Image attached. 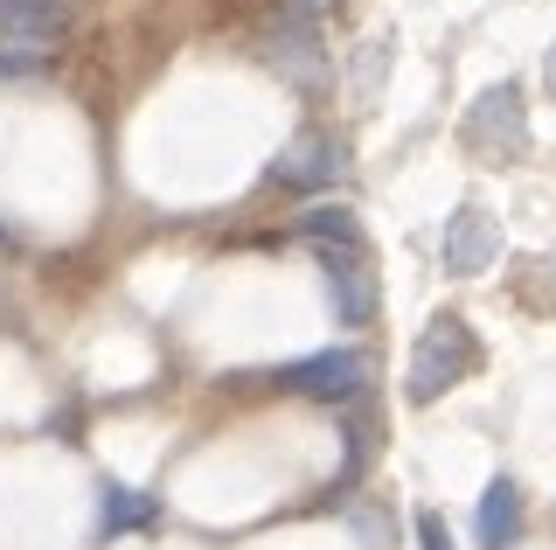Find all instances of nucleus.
Masks as SVG:
<instances>
[{
	"label": "nucleus",
	"mask_w": 556,
	"mask_h": 550,
	"mask_svg": "<svg viewBox=\"0 0 556 550\" xmlns=\"http://www.w3.org/2000/svg\"><path fill=\"white\" fill-rule=\"evenodd\" d=\"M480 363V341L473 328H466L459 314H439L425 335H417V349H410V370H404V398L410 404H439L452 384H466Z\"/></svg>",
	"instance_id": "nucleus-1"
},
{
	"label": "nucleus",
	"mask_w": 556,
	"mask_h": 550,
	"mask_svg": "<svg viewBox=\"0 0 556 550\" xmlns=\"http://www.w3.org/2000/svg\"><path fill=\"white\" fill-rule=\"evenodd\" d=\"M466 153L486 167H508L529 153V112H521V91L515 84H494L480 91V105L466 112Z\"/></svg>",
	"instance_id": "nucleus-2"
},
{
	"label": "nucleus",
	"mask_w": 556,
	"mask_h": 550,
	"mask_svg": "<svg viewBox=\"0 0 556 550\" xmlns=\"http://www.w3.org/2000/svg\"><path fill=\"white\" fill-rule=\"evenodd\" d=\"M369 376H376V363L362 349H320V355L286 363L271 384L300 390V398H313V404H348V398H362V390H369Z\"/></svg>",
	"instance_id": "nucleus-3"
},
{
	"label": "nucleus",
	"mask_w": 556,
	"mask_h": 550,
	"mask_svg": "<svg viewBox=\"0 0 556 550\" xmlns=\"http://www.w3.org/2000/svg\"><path fill=\"white\" fill-rule=\"evenodd\" d=\"M265 63L286 84H300V91H313V84L327 77V57H320V28H313V14H278V22L265 28Z\"/></svg>",
	"instance_id": "nucleus-4"
},
{
	"label": "nucleus",
	"mask_w": 556,
	"mask_h": 550,
	"mask_svg": "<svg viewBox=\"0 0 556 550\" xmlns=\"http://www.w3.org/2000/svg\"><path fill=\"white\" fill-rule=\"evenodd\" d=\"M320 265H327V293H334V321H341V328H369V321H376L369 251H362V245H327Z\"/></svg>",
	"instance_id": "nucleus-5"
},
{
	"label": "nucleus",
	"mask_w": 556,
	"mask_h": 550,
	"mask_svg": "<svg viewBox=\"0 0 556 550\" xmlns=\"http://www.w3.org/2000/svg\"><path fill=\"white\" fill-rule=\"evenodd\" d=\"M439 258H445V272H452V279H480V272L501 258V223L486 216V210H473V202H466L459 216H445Z\"/></svg>",
	"instance_id": "nucleus-6"
},
{
	"label": "nucleus",
	"mask_w": 556,
	"mask_h": 550,
	"mask_svg": "<svg viewBox=\"0 0 556 550\" xmlns=\"http://www.w3.org/2000/svg\"><path fill=\"white\" fill-rule=\"evenodd\" d=\"M70 14H77V0H0V42L22 57H42L70 28Z\"/></svg>",
	"instance_id": "nucleus-7"
},
{
	"label": "nucleus",
	"mask_w": 556,
	"mask_h": 550,
	"mask_svg": "<svg viewBox=\"0 0 556 550\" xmlns=\"http://www.w3.org/2000/svg\"><path fill=\"white\" fill-rule=\"evenodd\" d=\"M341 175H348V153L334 133H300L271 167V182H286V188H334Z\"/></svg>",
	"instance_id": "nucleus-8"
},
{
	"label": "nucleus",
	"mask_w": 556,
	"mask_h": 550,
	"mask_svg": "<svg viewBox=\"0 0 556 550\" xmlns=\"http://www.w3.org/2000/svg\"><path fill=\"white\" fill-rule=\"evenodd\" d=\"M473 529H480V550H515V537H521V488L515 480H486Z\"/></svg>",
	"instance_id": "nucleus-9"
},
{
	"label": "nucleus",
	"mask_w": 556,
	"mask_h": 550,
	"mask_svg": "<svg viewBox=\"0 0 556 550\" xmlns=\"http://www.w3.org/2000/svg\"><path fill=\"white\" fill-rule=\"evenodd\" d=\"M153 515H161V502H153V495H139V488H112V480H104V495H98V529H104V537L147 529Z\"/></svg>",
	"instance_id": "nucleus-10"
},
{
	"label": "nucleus",
	"mask_w": 556,
	"mask_h": 550,
	"mask_svg": "<svg viewBox=\"0 0 556 550\" xmlns=\"http://www.w3.org/2000/svg\"><path fill=\"white\" fill-rule=\"evenodd\" d=\"M300 230H306V237H320V251H327V245H362L355 210H341V202H334V210H327V202H313V210L300 216Z\"/></svg>",
	"instance_id": "nucleus-11"
},
{
	"label": "nucleus",
	"mask_w": 556,
	"mask_h": 550,
	"mask_svg": "<svg viewBox=\"0 0 556 550\" xmlns=\"http://www.w3.org/2000/svg\"><path fill=\"white\" fill-rule=\"evenodd\" d=\"M417 550H459V543H452V529H445V515H439V509H417Z\"/></svg>",
	"instance_id": "nucleus-12"
},
{
	"label": "nucleus",
	"mask_w": 556,
	"mask_h": 550,
	"mask_svg": "<svg viewBox=\"0 0 556 550\" xmlns=\"http://www.w3.org/2000/svg\"><path fill=\"white\" fill-rule=\"evenodd\" d=\"M292 8H300V14H320V8H334V0H292Z\"/></svg>",
	"instance_id": "nucleus-13"
},
{
	"label": "nucleus",
	"mask_w": 556,
	"mask_h": 550,
	"mask_svg": "<svg viewBox=\"0 0 556 550\" xmlns=\"http://www.w3.org/2000/svg\"><path fill=\"white\" fill-rule=\"evenodd\" d=\"M543 77H549V91H556V42H549V57H543Z\"/></svg>",
	"instance_id": "nucleus-14"
}]
</instances>
